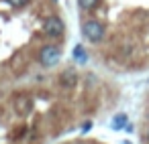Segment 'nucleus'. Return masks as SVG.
Instances as JSON below:
<instances>
[{
    "instance_id": "nucleus-1",
    "label": "nucleus",
    "mask_w": 149,
    "mask_h": 144,
    "mask_svg": "<svg viewBox=\"0 0 149 144\" xmlns=\"http://www.w3.org/2000/svg\"><path fill=\"white\" fill-rule=\"evenodd\" d=\"M82 35H84V39H86L88 43L98 45V43L104 41L106 29H104V25H102L100 21H96V19H88V21L82 25Z\"/></svg>"
},
{
    "instance_id": "nucleus-11",
    "label": "nucleus",
    "mask_w": 149,
    "mask_h": 144,
    "mask_svg": "<svg viewBox=\"0 0 149 144\" xmlns=\"http://www.w3.org/2000/svg\"><path fill=\"white\" fill-rule=\"evenodd\" d=\"M123 144H131V142H129V140H127V142H123Z\"/></svg>"
},
{
    "instance_id": "nucleus-10",
    "label": "nucleus",
    "mask_w": 149,
    "mask_h": 144,
    "mask_svg": "<svg viewBox=\"0 0 149 144\" xmlns=\"http://www.w3.org/2000/svg\"><path fill=\"white\" fill-rule=\"evenodd\" d=\"M90 128H92V122H84L82 124V132H88Z\"/></svg>"
},
{
    "instance_id": "nucleus-12",
    "label": "nucleus",
    "mask_w": 149,
    "mask_h": 144,
    "mask_svg": "<svg viewBox=\"0 0 149 144\" xmlns=\"http://www.w3.org/2000/svg\"><path fill=\"white\" fill-rule=\"evenodd\" d=\"M74 144H84V142H74Z\"/></svg>"
},
{
    "instance_id": "nucleus-8",
    "label": "nucleus",
    "mask_w": 149,
    "mask_h": 144,
    "mask_svg": "<svg viewBox=\"0 0 149 144\" xmlns=\"http://www.w3.org/2000/svg\"><path fill=\"white\" fill-rule=\"evenodd\" d=\"M96 4H98V0H78V8H80V10H84V12L92 10Z\"/></svg>"
},
{
    "instance_id": "nucleus-14",
    "label": "nucleus",
    "mask_w": 149,
    "mask_h": 144,
    "mask_svg": "<svg viewBox=\"0 0 149 144\" xmlns=\"http://www.w3.org/2000/svg\"><path fill=\"white\" fill-rule=\"evenodd\" d=\"M147 120H149V114H147Z\"/></svg>"
},
{
    "instance_id": "nucleus-13",
    "label": "nucleus",
    "mask_w": 149,
    "mask_h": 144,
    "mask_svg": "<svg viewBox=\"0 0 149 144\" xmlns=\"http://www.w3.org/2000/svg\"><path fill=\"white\" fill-rule=\"evenodd\" d=\"M147 140H149V130H147Z\"/></svg>"
},
{
    "instance_id": "nucleus-2",
    "label": "nucleus",
    "mask_w": 149,
    "mask_h": 144,
    "mask_svg": "<svg viewBox=\"0 0 149 144\" xmlns=\"http://www.w3.org/2000/svg\"><path fill=\"white\" fill-rule=\"evenodd\" d=\"M39 65L41 67H55L57 63H59V59H61V49H59V45H55V43H47V45H43L41 47V51H39Z\"/></svg>"
},
{
    "instance_id": "nucleus-4",
    "label": "nucleus",
    "mask_w": 149,
    "mask_h": 144,
    "mask_svg": "<svg viewBox=\"0 0 149 144\" xmlns=\"http://www.w3.org/2000/svg\"><path fill=\"white\" fill-rule=\"evenodd\" d=\"M78 81H80V75H78V71H76L74 67L63 69V71H61V75H59V85H61V87H65V89H72Z\"/></svg>"
},
{
    "instance_id": "nucleus-7",
    "label": "nucleus",
    "mask_w": 149,
    "mask_h": 144,
    "mask_svg": "<svg viewBox=\"0 0 149 144\" xmlns=\"http://www.w3.org/2000/svg\"><path fill=\"white\" fill-rule=\"evenodd\" d=\"M127 126H129V120H127L125 114H116V116L112 118V130H123V128H127Z\"/></svg>"
},
{
    "instance_id": "nucleus-5",
    "label": "nucleus",
    "mask_w": 149,
    "mask_h": 144,
    "mask_svg": "<svg viewBox=\"0 0 149 144\" xmlns=\"http://www.w3.org/2000/svg\"><path fill=\"white\" fill-rule=\"evenodd\" d=\"M31 97H27V95H21V97H17L15 99V108L21 112V114H25V112H29L31 110Z\"/></svg>"
},
{
    "instance_id": "nucleus-6",
    "label": "nucleus",
    "mask_w": 149,
    "mask_h": 144,
    "mask_svg": "<svg viewBox=\"0 0 149 144\" xmlns=\"http://www.w3.org/2000/svg\"><path fill=\"white\" fill-rule=\"evenodd\" d=\"M74 61H78L80 65H84L88 61V55H86V49L82 45H76L74 47Z\"/></svg>"
},
{
    "instance_id": "nucleus-9",
    "label": "nucleus",
    "mask_w": 149,
    "mask_h": 144,
    "mask_svg": "<svg viewBox=\"0 0 149 144\" xmlns=\"http://www.w3.org/2000/svg\"><path fill=\"white\" fill-rule=\"evenodd\" d=\"M6 2L10 4V6H15V8H23V6H27L31 0H6Z\"/></svg>"
},
{
    "instance_id": "nucleus-3",
    "label": "nucleus",
    "mask_w": 149,
    "mask_h": 144,
    "mask_svg": "<svg viewBox=\"0 0 149 144\" xmlns=\"http://www.w3.org/2000/svg\"><path fill=\"white\" fill-rule=\"evenodd\" d=\"M43 31L49 39H61L65 35V23L57 14H51V16H47V21L43 25Z\"/></svg>"
}]
</instances>
